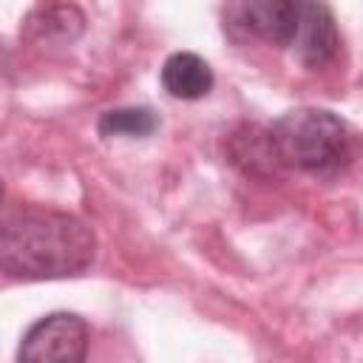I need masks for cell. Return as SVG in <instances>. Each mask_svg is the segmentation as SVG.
Here are the masks:
<instances>
[{
  "label": "cell",
  "mask_w": 363,
  "mask_h": 363,
  "mask_svg": "<svg viewBox=\"0 0 363 363\" xmlns=\"http://www.w3.org/2000/svg\"><path fill=\"white\" fill-rule=\"evenodd\" d=\"M94 230L71 216L23 207L0 218V269L20 278H68L91 267Z\"/></svg>",
  "instance_id": "6da1fadb"
},
{
  "label": "cell",
  "mask_w": 363,
  "mask_h": 363,
  "mask_svg": "<svg viewBox=\"0 0 363 363\" xmlns=\"http://www.w3.org/2000/svg\"><path fill=\"white\" fill-rule=\"evenodd\" d=\"M269 142L281 164L298 170H332L352 153L349 125L323 108H295L269 128Z\"/></svg>",
  "instance_id": "7a4b0ae2"
},
{
  "label": "cell",
  "mask_w": 363,
  "mask_h": 363,
  "mask_svg": "<svg viewBox=\"0 0 363 363\" xmlns=\"http://www.w3.org/2000/svg\"><path fill=\"white\" fill-rule=\"evenodd\" d=\"M88 323L74 312H51L28 326L17 363H85Z\"/></svg>",
  "instance_id": "3957f363"
},
{
  "label": "cell",
  "mask_w": 363,
  "mask_h": 363,
  "mask_svg": "<svg viewBox=\"0 0 363 363\" xmlns=\"http://www.w3.org/2000/svg\"><path fill=\"white\" fill-rule=\"evenodd\" d=\"M301 3L295 0H250L230 6L227 14L235 26H241L250 37H258L269 45L289 48L298 31Z\"/></svg>",
  "instance_id": "277c9868"
},
{
  "label": "cell",
  "mask_w": 363,
  "mask_h": 363,
  "mask_svg": "<svg viewBox=\"0 0 363 363\" xmlns=\"http://www.w3.org/2000/svg\"><path fill=\"white\" fill-rule=\"evenodd\" d=\"M340 34L335 26V14L323 3H301L298 11V31L289 48L306 65H323L337 54Z\"/></svg>",
  "instance_id": "5b68a950"
},
{
  "label": "cell",
  "mask_w": 363,
  "mask_h": 363,
  "mask_svg": "<svg viewBox=\"0 0 363 363\" xmlns=\"http://www.w3.org/2000/svg\"><path fill=\"white\" fill-rule=\"evenodd\" d=\"M162 88L173 99H201L213 88V68L193 51H176L162 65Z\"/></svg>",
  "instance_id": "8992f818"
},
{
  "label": "cell",
  "mask_w": 363,
  "mask_h": 363,
  "mask_svg": "<svg viewBox=\"0 0 363 363\" xmlns=\"http://www.w3.org/2000/svg\"><path fill=\"white\" fill-rule=\"evenodd\" d=\"M230 159L250 176H272L281 167L272 150V142H269V130L258 125H241V130L233 133Z\"/></svg>",
  "instance_id": "52a82bcc"
},
{
  "label": "cell",
  "mask_w": 363,
  "mask_h": 363,
  "mask_svg": "<svg viewBox=\"0 0 363 363\" xmlns=\"http://www.w3.org/2000/svg\"><path fill=\"white\" fill-rule=\"evenodd\" d=\"M85 26V17L77 6H37L26 23L23 31L34 43H71L79 37Z\"/></svg>",
  "instance_id": "ba28073f"
},
{
  "label": "cell",
  "mask_w": 363,
  "mask_h": 363,
  "mask_svg": "<svg viewBox=\"0 0 363 363\" xmlns=\"http://www.w3.org/2000/svg\"><path fill=\"white\" fill-rule=\"evenodd\" d=\"M102 136H147L159 128V119L150 108H116L99 116Z\"/></svg>",
  "instance_id": "9c48e42d"
},
{
  "label": "cell",
  "mask_w": 363,
  "mask_h": 363,
  "mask_svg": "<svg viewBox=\"0 0 363 363\" xmlns=\"http://www.w3.org/2000/svg\"><path fill=\"white\" fill-rule=\"evenodd\" d=\"M0 201H3V182H0Z\"/></svg>",
  "instance_id": "30bf717a"
}]
</instances>
